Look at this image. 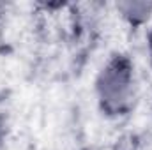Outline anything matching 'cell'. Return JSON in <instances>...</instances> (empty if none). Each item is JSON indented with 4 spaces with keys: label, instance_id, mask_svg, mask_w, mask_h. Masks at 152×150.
Listing matches in <instances>:
<instances>
[{
    "label": "cell",
    "instance_id": "cell-1",
    "mask_svg": "<svg viewBox=\"0 0 152 150\" xmlns=\"http://www.w3.org/2000/svg\"><path fill=\"white\" fill-rule=\"evenodd\" d=\"M134 69L127 57H112L96 78V97L103 113L118 117L131 108L134 99Z\"/></svg>",
    "mask_w": 152,
    "mask_h": 150
},
{
    "label": "cell",
    "instance_id": "cell-3",
    "mask_svg": "<svg viewBox=\"0 0 152 150\" xmlns=\"http://www.w3.org/2000/svg\"><path fill=\"white\" fill-rule=\"evenodd\" d=\"M147 46H149V53L152 58V27L149 28V34H147Z\"/></svg>",
    "mask_w": 152,
    "mask_h": 150
},
{
    "label": "cell",
    "instance_id": "cell-2",
    "mask_svg": "<svg viewBox=\"0 0 152 150\" xmlns=\"http://www.w3.org/2000/svg\"><path fill=\"white\" fill-rule=\"evenodd\" d=\"M117 12L129 23V25H145L152 20V2L145 0H129L120 2L115 5Z\"/></svg>",
    "mask_w": 152,
    "mask_h": 150
}]
</instances>
